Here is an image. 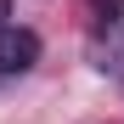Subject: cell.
<instances>
[{"instance_id":"6da1fadb","label":"cell","mask_w":124,"mask_h":124,"mask_svg":"<svg viewBox=\"0 0 124 124\" xmlns=\"http://www.w3.org/2000/svg\"><path fill=\"white\" fill-rule=\"evenodd\" d=\"M34 62H39V34L17 28V23H0V79H23Z\"/></svg>"},{"instance_id":"7a4b0ae2","label":"cell","mask_w":124,"mask_h":124,"mask_svg":"<svg viewBox=\"0 0 124 124\" xmlns=\"http://www.w3.org/2000/svg\"><path fill=\"white\" fill-rule=\"evenodd\" d=\"M96 39H101V45H96V68H101V73H113V79H124V11H118Z\"/></svg>"},{"instance_id":"3957f363","label":"cell","mask_w":124,"mask_h":124,"mask_svg":"<svg viewBox=\"0 0 124 124\" xmlns=\"http://www.w3.org/2000/svg\"><path fill=\"white\" fill-rule=\"evenodd\" d=\"M118 11H124V0H85V23H90L96 34H101V28H107V23H113V17H118Z\"/></svg>"},{"instance_id":"277c9868","label":"cell","mask_w":124,"mask_h":124,"mask_svg":"<svg viewBox=\"0 0 124 124\" xmlns=\"http://www.w3.org/2000/svg\"><path fill=\"white\" fill-rule=\"evenodd\" d=\"M6 17H11V0H0V23H6Z\"/></svg>"}]
</instances>
